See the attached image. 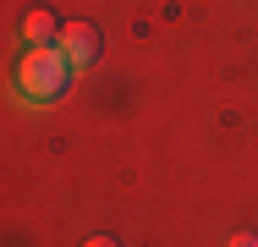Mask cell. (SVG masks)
<instances>
[{
  "label": "cell",
  "mask_w": 258,
  "mask_h": 247,
  "mask_svg": "<svg viewBox=\"0 0 258 247\" xmlns=\"http://www.w3.org/2000/svg\"><path fill=\"white\" fill-rule=\"evenodd\" d=\"M83 247H121L115 236H94V242H83Z\"/></svg>",
  "instance_id": "obj_5"
},
{
  "label": "cell",
  "mask_w": 258,
  "mask_h": 247,
  "mask_svg": "<svg viewBox=\"0 0 258 247\" xmlns=\"http://www.w3.org/2000/svg\"><path fill=\"white\" fill-rule=\"evenodd\" d=\"M231 247H258V236H253V231H236V236H231Z\"/></svg>",
  "instance_id": "obj_4"
},
{
  "label": "cell",
  "mask_w": 258,
  "mask_h": 247,
  "mask_svg": "<svg viewBox=\"0 0 258 247\" xmlns=\"http://www.w3.org/2000/svg\"><path fill=\"white\" fill-rule=\"evenodd\" d=\"M60 17H55L50 6H33V11H22V22H17V33H22V44L39 49V44H60Z\"/></svg>",
  "instance_id": "obj_3"
},
{
  "label": "cell",
  "mask_w": 258,
  "mask_h": 247,
  "mask_svg": "<svg viewBox=\"0 0 258 247\" xmlns=\"http://www.w3.org/2000/svg\"><path fill=\"white\" fill-rule=\"evenodd\" d=\"M60 55H66L77 72H88V66H94V60L104 55L99 28H94V22H66V28H60Z\"/></svg>",
  "instance_id": "obj_2"
},
{
  "label": "cell",
  "mask_w": 258,
  "mask_h": 247,
  "mask_svg": "<svg viewBox=\"0 0 258 247\" xmlns=\"http://www.w3.org/2000/svg\"><path fill=\"white\" fill-rule=\"evenodd\" d=\"M72 60L60 55V44H39V49H22L17 72H11V88L22 104H55V99L72 88Z\"/></svg>",
  "instance_id": "obj_1"
}]
</instances>
